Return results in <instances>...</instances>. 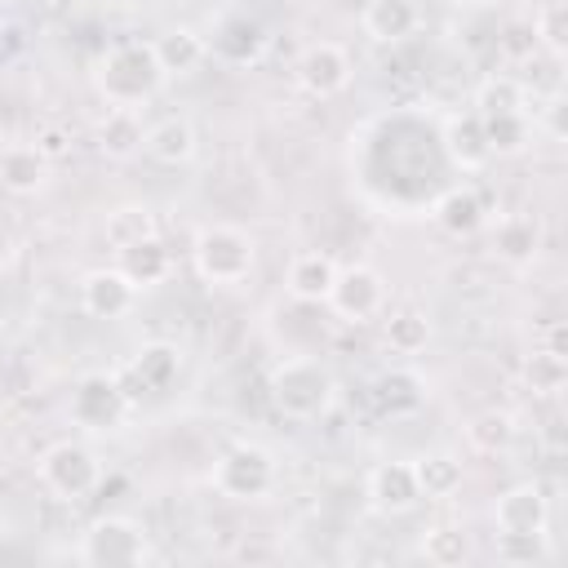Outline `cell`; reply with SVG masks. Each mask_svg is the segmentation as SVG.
<instances>
[{
	"mask_svg": "<svg viewBox=\"0 0 568 568\" xmlns=\"http://www.w3.org/2000/svg\"><path fill=\"white\" fill-rule=\"evenodd\" d=\"M164 71L155 67L151 44L142 40H120L93 62V89L106 106H142L160 93Z\"/></svg>",
	"mask_w": 568,
	"mask_h": 568,
	"instance_id": "cell-1",
	"label": "cell"
},
{
	"mask_svg": "<svg viewBox=\"0 0 568 568\" xmlns=\"http://www.w3.org/2000/svg\"><path fill=\"white\" fill-rule=\"evenodd\" d=\"M337 399V377L315 355H293L271 368V404L288 422H320Z\"/></svg>",
	"mask_w": 568,
	"mask_h": 568,
	"instance_id": "cell-2",
	"label": "cell"
},
{
	"mask_svg": "<svg viewBox=\"0 0 568 568\" xmlns=\"http://www.w3.org/2000/svg\"><path fill=\"white\" fill-rule=\"evenodd\" d=\"M191 266H195V275H200L204 284L231 288V284H244V280L253 275V266H257V244H253L248 231L217 222V226L195 231V240H191Z\"/></svg>",
	"mask_w": 568,
	"mask_h": 568,
	"instance_id": "cell-3",
	"label": "cell"
},
{
	"mask_svg": "<svg viewBox=\"0 0 568 568\" xmlns=\"http://www.w3.org/2000/svg\"><path fill=\"white\" fill-rule=\"evenodd\" d=\"M151 559L146 528L129 515H102L80 537V564L89 568H138Z\"/></svg>",
	"mask_w": 568,
	"mask_h": 568,
	"instance_id": "cell-4",
	"label": "cell"
},
{
	"mask_svg": "<svg viewBox=\"0 0 568 568\" xmlns=\"http://www.w3.org/2000/svg\"><path fill=\"white\" fill-rule=\"evenodd\" d=\"M213 488L226 501H262L275 488V457L262 444H231L217 462H213Z\"/></svg>",
	"mask_w": 568,
	"mask_h": 568,
	"instance_id": "cell-5",
	"label": "cell"
},
{
	"mask_svg": "<svg viewBox=\"0 0 568 568\" xmlns=\"http://www.w3.org/2000/svg\"><path fill=\"white\" fill-rule=\"evenodd\" d=\"M36 470H40V484H44L53 497H62V501H84V497L98 488V479H102L98 453H93L89 444H80V439H58V444H49V448L40 453Z\"/></svg>",
	"mask_w": 568,
	"mask_h": 568,
	"instance_id": "cell-6",
	"label": "cell"
},
{
	"mask_svg": "<svg viewBox=\"0 0 568 568\" xmlns=\"http://www.w3.org/2000/svg\"><path fill=\"white\" fill-rule=\"evenodd\" d=\"M71 422L84 430H115L129 413V395L120 386L115 373H84L71 386V404H67Z\"/></svg>",
	"mask_w": 568,
	"mask_h": 568,
	"instance_id": "cell-7",
	"label": "cell"
},
{
	"mask_svg": "<svg viewBox=\"0 0 568 568\" xmlns=\"http://www.w3.org/2000/svg\"><path fill=\"white\" fill-rule=\"evenodd\" d=\"M324 302L333 306L337 320H346V324H364V320L382 315V306H386V280H382L377 266H364V262H355V266H337L333 288H328Z\"/></svg>",
	"mask_w": 568,
	"mask_h": 568,
	"instance_id": "cell-8",
	"label": "cell"
},
{
	"mask_svg": "<svg viewBox=\"0 0 568 568\" xmlns=\"http://www.w3.org/2000/svg\"><path fill=\"white\" fill-rule=\"evenodd\" d=\"M351 75H355V62H351V53H346L342 44H333V40L306 44V49L297 53V62H293V80H297L311 98H337V93L351 84Z\"/></svg>",
	"mask_w": 568,
	"mask_h": 568,
	"instance_id": "cell-9",
	"label": "cell"
},
{
	"mask_svg": "<svg viewBox=\"0 0 568 568\" xmlns=\"http://www.w3.org/2000/svg\"><path fill=\"white\" fill-rule=\"evenodd\" d=\"M204 44L226 67H253L266 53V27L248 13H222L213 22V31L204 36Z\"/></svg>",
	"mask_w": 568,
	"mask_h": 568,
	"instance_id": "cell-10",
	"label": "cell"
},
{
	"mask_svg": "<svg viewBox=\"0 0 568 568\" xmlns=\"http://www.w3.org/2000/svg\"><path fill=\"white\" fill-rule=\"evenodd\" d=\"M133 302H138V284H129L120 266H98L80 280V306L93 320H124Z\"/></svg>",
	"mask_w": 568,
	"mask_h": 568,
	"instance_id": "cell-11",
	"label": "cell"
},
{
	"mask_svg": "<svg viewBox=\"0 0 568 568\" xmlns=\"http://www.w3.org/2000/svg\"><path fill=\"white\" fill-rule=\"evenodd\" d=\"M493 524L497 532H546L550 524V497L541 484L524 479V484H510L497 506H493Z\"/></svg>",
	"mask_w": 568,
	"mask_h": 568,
	"instance_id": "cell-12",
	"label": "cell"
},
{
	"mask_svg": "<svg viewBox=\"0 0 568 568\" xmlns=\"http://www.w3.org/2000/svg\"><path fill=\"white\" fill-rule=\"evenodd\" d=\"M430 217H435V226H439L444 235L466 240V235H475V231L488 222L484 191H479L475 182H457V186L439 191V200L430 204Z\"/></svg>",
	"mask_w": 568,
	"mask_h": 568,
	"instance_id": "cell-13",
	"label": "cell"
},
{
	"mask_svg": "<svg viewBox=\"0 0 568 568\" xmlns=\"http://www.w3.org/2000/svg\"><path fill=\"white\" fill-rule=\"evenodd\" d=\"M439 142H444V155H448L462 173H479V169L493 160L488 138H484V120H479L475 111H457V115H448L444 129H439Z\"/></svg>",
	"mask_w": 568,
	"mask_h": 568,
	"instance_id": "cell-14",
	"label": "cell"
},
{
	"mask_svg": "<svg viewBox=\"0 0 568 568\" xmlns=\"http://www.w3.org/2000/svg\"><path fill=\"white\" fill-rule=\"evenodd\" d=\"M368 501L382 515H408L422 501L413 462H382V466H373L368 470Z\"/></svg>",
	"mask_w": 568,
	"mask_h": 568,
	"instance_id": "cell-15",
	"label": "cell"
},
{
	"mask_svg": "<svg viewBox=\"0 0 568 568\" xmlns=\"http://www.w3.org/2000/svg\"><path fill=\"white\" fill-rule=\"evenodd\" d=\"M493 253L506 266H528L541 253V222L532 213H506L493 222Z\"/></svg>",
	"mask_w": 568,
	"mask_h": 568,
	"instance_id": "cell-16",
	"label": "cell"
},
{
	"mask_svg": "<svg viewBox=\"0 0 568 568\" xmlns=\"http://www.w3.org/2000/svg\"><path fill=\"white\" fill-rule=\"evenodd\" d=\"M151 44V53H155V67L164 71V80L169 75H191L204 58H209V44H204V36L195 31V27H164L155 40H146Z\"/></svg>",
	"mask_w": 568,
	"mask_h": 568,
	"instance_id": "cell-17",
	"label": "cell"
},
{
	"mask_svg": "<svg viewBox=\"0 0 568 568\" xmlns=\"http://www.w3.org/2000/svg\"><path fill=\"white\" fill-rule=\"evenodd\" d=\"M333 275H337V262H333L328 253H320V248H306V253H297V257L288 262L284 288H288L293 302L320 306V302L328 297V288H333Z\"/></svg>",
	"mask_w": 568,
	"mask_h": 568,
	"instance_id": "cell-18",
	"label": "cell"
},
{
	"mask_svg": "<svg viewBox=\"0 0 568 568\" xmlns=\"http://www.w3.org/2000/svg\"><path fill=\"white\" fill-rule=\"evenodd\" d=\"M49 182V155L36 142H13L0 151V186L9 195H36Z\"/></svg>",
	"mask_w": 568,
	"mask_h": 568,
	"instance_id": "cell-19",
	"label": "cell"
},
{
	"mask_svg": "<svg viewBox=\"0 0 568 568\" xmlns=\"http://www.w3.org/2000/svg\"><path fill=\"white\" fill-rule=\"evenodd\" d=\"M142 151L155 160V164H186L195 155V124L186 115H164L155 124H146V138H142Z\"/></svg>",
	"mask_w": 568,
	"mask_h": 568,
	"instance_id": "cell-20",
	"label": "cell"
},
{
	"mask_svg": "<svg viewBox=\"0 0 568 568\" xmlns=\"http://www.w3.org/2000/svg\"><path fill=\"white\" fill-rule=\"evenodd\" d=\"M359 22H364V31L373 40L399 44V40H408L422 27V9H417V0H368Z\"/></svg>",
	"mask_w": 568,
	"mask_h": 568,
	"instance_id": "cell-21",
	"label": "cell"
},
{
	"mask_svg": "<svg viewBox=\"0 0 568 568\" xmlns=\"http://www.w3.org/2000/svg\"><path fill=\"white\" fill-rule=\"evenodd\" d=\"M178 373H182V351H178L173 342H146V346L120 368V377H129V382L142 386V395H146V390H164Z\"/></svg>",
	"mask_w": 568,
	"mask_h": 568,
	"instance_id": "cell-22",
	"label": "cell"
},
{
	"mask_svg": "<svg viewBox=\"0 0 568 568\" xmlns=\"http://www.w3.org/2000/svg\"><path fill=\"white\" fill-rule=\"evenodd\" d=\"M142 138H146V124L138 120L133 106H111L102 120H98V151L106 160H133L142 155Z\"/></svg>",
	"mask_w": 568,
	"mask_h": 568,
	"instance_id": "cell-23",
	"label": "cell"
},
{
	"mask_svg": "<svg viewBox=\"0 0 568 568\" xmlns=\"http://www.w3.org/2000/svg\"><path fill=\"white\" fill-rule=\"evenodd\" d=\"M373 399L386 417H413L426 404V382L413 368H386L373 382Z\"/></svg>",
	"mask_w": 568,
	"mask_h": 568,
	"instance_id": "cell-24",
	"label": "cell"
},
{
	"mask_svg": "<svg viewBox=\"0 0 568 568\" xmlns=\"http://www.w3.org/2000/svg\"><path fill=\"white\" fill-rule=\"evenodd\" d=\"M413 475H417V493H422L426 501H444V497H453V493L462 488V479H466L462 457H453V453H444V448L413 457Z\"/></svg>",
	"mask_w": 568,
	"mask_h": 568,
	"instance_id": "cell-25",
	"label": "cell"
},
{
	"mask_svg": "<svg viewBox=\"0 0 568 568\" xmlns=\"http://www.w3.org/2000/svg\"><path fill=\"white\" fill-rule=\"evenodd\" d=\"M115 266L129 275V284H138V288H151V284H160V280L169 275L173 257H169L164 240H160V235H151V240H138V244L120 248V253H115Z\"/></svg>",
	"mask_w": 568,
	"mask_h": 568,
	"instance_id": "cell-26",
	"label": "cell"
},
{
	"mask_svg": "<svg viewBox=\"0 0 568 568\" xmlns=\"http://www.w3.org/2000/svg\"><path fill=\"white\" fill-rule=\"evenodd\" d=\"M479 120H493V115H515V111H528V93L515 75H484L479 89H475V106H470Z\"/></svg>",
	"mask_w": 568,
	"mask_h": 568,
	"instance_id": "cell-27",
	"label": "cell"
},
{
	"mask_svg": "<svg viewBox=\"0 0 568 568\" xmlns=\"http://www.w3.org/2000/svg\"><path fill=\"white\" fill-rule=\"evenodd\" d=\"M102 235H106V244L120 253V248H129V244H138V240L160 235V231H155V213H151L146 204H120V209L106 213Z\"/></svg>",
	"mask_w": 568,
	"mask_h": 568,
	"instance_id": "cell-28",
	"label": "cell"
},
{
	"mask_svg": "<svg viewBox=\"0 0 568 568\" xmlns=\"http://www.w3.org/2000/svg\"><path fill=\"white\" fill-rule=\"evenodd\" d=\"M382 333H386V346H390L395 355H417V351H426V342H430V320H426L417 306H399V311L386 315Z\"/></svg>",
	"mask_w": 568,
	"mask_h": 568,
	"instance_id": "cell-29",
	"label": "cell"
},
{
	"mask_svg": "<svg viewBox=\"0 0 568 568\" xmlns=\"http://www.w3.org/2000/svg\"><path fill=\"white\" fill-rule=\"evenodd\" d=\"M510 439H515V417L501 413V408H488V413H479V417L466 422V444H470L475 453H484V457L506 453Z\"/></svg>",
	"mask_w": 568,
	"mask_h": 568,
	"instance_id": "cell-30",
	"label": "cell"
},
{
	"mask_svg": "<svg viewBox=\"0 0 568 568\" xmlns=\"http://www.w3.org/2000/svg\"><path fill=\"white\" fill-rule=\"evenodd\" d=\"M422 555H426V564H435V568H457V564L470 559V537H466V528H457V524H430V528L422 532Z\"/></svg>",
	"mask_w": 568,
	"mask_h": 568,
	"instance_id": "cell-31",
	"label": "cell"
},
{
	"mask_svg": "<svg viewBox=\"0 0 568 568\" xmlns=\"http://www.w3.org/2000/svg\"><path fill=\"white\" fill-rule=\"evenodd\" d=\"M484 138H488V151L501 160V155H519L528 142H532V120L528 111H515V115H493L484 120Z\"/></svg>",
	"mask_w": 568,
	"mask_h": 568,
	"instance_id": "cell-32",
	"label": "cell"
},
{
	"mask_svg": "<svg viewBox=\"0 0 568 568\" xmlns=\"http://www.w3.org/2000/svg\"><path fill=\"white\" fill-rule=\"evenodd\" d=\"M524 377H528L532 395H559V390L568 386V359H564V351L537 346V351L524 359Z\"/></svg>",
	"mask_w": 568,
	"mask_h": 568,
	"instance_id": "cell-33",
	"label": "cell"
},
{
	"mask_svg": "<svg viewBox=\"0 0 568 568\" xmlns=\"http://www.w3.org/2000/svg\"><path fill=\"white\" fill-rule=\"evenodd\" d=\"M532 44H541L550 58L568 53V4L564 0H546L532 18Z\"/></svg>",
	"mask_w": 568,
	"mask_h": 568,
	"instance_id": "cell-34",
	"label": "cell"
},
{
	"mask_svg": "<svg viewBox=\"0 0 568 568\" xmlns=\"http://www.w3.org/2000/svg\"><path fill=\"white\" fill-rule=\"evenodd\" d=\"M497 559L510 564V568L546 564L550 559V541H546V532H497Z\"/></svg>",
	"mask_w": 568,
	"mask_h": 568,
	"instance_id": "cell-35",
	"label": "cell"
},
{
	"mask_svg": "<svg viewBox=\"0 0 568 568\" xmlns=\"http://www.w3.org/2000/svg\"><path fill=\"white\" fill-rule=\"evenodd\" d=\"M36 146L53 160V155H62V151H67V133H62V129H44V133L36 138Z\"/></svg>",
	"mask_w": 568,
	"mask_h": 568,
	"instance_id": "cell-36",
	"label": "cell"
},
{
	"mask_svg": "<svg viewBox=\"0 0 568 568\" xmlns=\"http://www.w3.org/2000/svg\"><path fill=\"white\" fill-rule=\"evenodd\" d=\"M453 4H484V0H453Z\"/></svg>",
	"mask_w": 568,
	"mask_h": 568,
	"instance_id": "cell-37",
	"label": "cell"
}]
</instances>
